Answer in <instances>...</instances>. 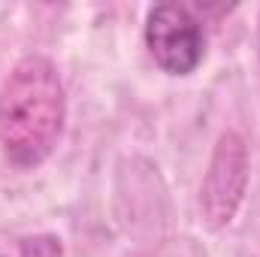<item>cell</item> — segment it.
Listing matches in <instances>:
<instances>
[{
	"label": "cell",
	"mask_w": 260,
	"mask_h": 257,
	"mask_svg": "<svg viewBox=\"0 0 260 257\" xmlns=\"http://www.w3.org/2000/svg\"><path fill=\"white\" fill-rule=\"evenodd\" d=\"M61 254H64V245L52 233H37V236L18 239V257H61Z\"/></svg>",
	"instance_id": "277c9868"
},
{
	"label": "cell",
	"mask_w": 260,
	"mask_h": 257,
	"mask_svg": "<svg viewBox=\"0 0 260 257\" xmlns=\"http://www.w3.org/2000/svg\"><path fill=\"white\" fill-rule=\"evenodd\" d=\"M67 121V97L58 67L27 55L12 67L0 88V151L18 170L43 167Z\"/></svg>",
	"instance_id": "6da1fadb"
},
{
	"label": "cell",
	"mask_w": 260,
	"mask_h": 257,
	"mask_svg": "<svg viewBox=\"0 0 260 257\" xmlns=\"http://www.w3.org/2000/svg\"><path fill=\"white\" fill-rule=\"evenodd\" d=\"M248 191V145L236 130H224L215 142L203 188H200V209L203 221L212 230L227 227Z\"/></svg>",
	"instance_id": "7a4b0ae2"
},
{
	"label": "cell",
	"mask_w": 260,
	"mask_h": 257,
	"mask_svg": "<svg viewBox=\"0 0 260 257\" xmlns=\"http://www.w3.org/2000/svg\"><path fill=\"white\" fill-rule=\"evenodd\" d=\"M145 46L170 76H191L206 52V37L185 3H157L145 15Z\"/></svg>",
	"instance_id": "3957f363"
}]
</instances>
